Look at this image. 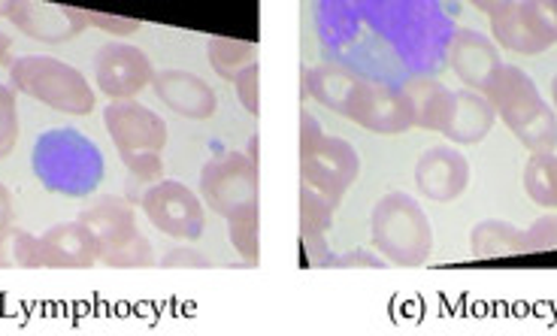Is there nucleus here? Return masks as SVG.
<instances>
[{
  "label": "nucleus",
  "instance_id": "nucleus-20",
  "mask_svg": "<svg viewBox=\"0 0 557 336\" xmlns=\"http://www.w3.org/2000/svg\"><path fill=\"white\" fill-rule=\"evenodd\" d=\"M355 83H358V73L336 67V64H319L304 73V95L315 98L327 110L343 112Z\"/></svg>",
  "mask_w": 557,
  "mask_h": 336
},
{
  "label": "nucleus",
  "instance_id": "nucleus-12",
  "mask_svg": "<svg viewBox=\"0 0 557 336\" xmlns=\"http://www.w3.org/2000/svg\"><path fill=\"white\" fill-rule=\"evenodd\" d=\"M10 22L25 37L37 42H49V46L73 40V37H79L88 28L83 10L55 7V3H40V0H15Z\"/></svg>",
  "mask_w": 557,
  "mask_h": 336
},
{
  "label": "nucleus",
  "instance_id": "nucleus-29",
  "mask_svg": "<svg viewBox=\"0 0 557 336\" xmlns=\"http://www.w3.org/2000/svg\"><path fill=\"white\" fill-rule=\"evenodd\" d=\"M100 264L107 266H152L154 264V252H152V242L143 237L127 239L125 246H119L115 252L103 254L100 258Z\"/></svg>",
  "mask_w": 557,
  "mask_h": 336
},
{
  "label": "nucleus",
  "instance_id": "nucleus-22",
  "mask_svg": "<svg viewBox=\"0 0 557 336\" xmlns=\"http://www.w3.org/2000/svg\"><path fill=\"white\" fill-rule=\"evenodd\" d=\"M227 237L246 264L261 261V203H251L227 215Z\"/></svg>",
  "mask_w": 557,
  "mask_h": 336
},
{
  "label": "nucleus",
  "instance_id": "nucleus-11",
  "mask_svg": "<svg viewBox=\"0 0 557 336\" xmlns=\"http://www.w3.org/2000/svg\"><path fill=\"white\" fill-rule=\"evenodd\" d=\"M95 79L100 95L112 100L137 98L146 85H152L154 67L149 55L131 42H107L95 55Z\"/></svg>",
  "mask_w": 557,
  "mask_h": 336
},
{
  "label": "nucleus",
  "instance_id": "nucleus-18",
  "mask_svg": "<svg viewBox=\"0 0 557 336\" xmlns=\"http://www.w3.org/2000/svg\"><path fill=\"white\" fill-rule=\"evenodd\" d=\"M409 107H412V125L424 130L446 134L448 122L455 115V100L458 91H451L443 83H436L431 76H416L404 85Z\"/></svg>",
  "mask_w": 557,
  "mask_h": 336
},
{
  "label": "nucleus",
  "instance_id": "nucleus-5",
  "mask_svg": "<svg viewBox=\"0 0 557 336\" xmlns=\"http://www.w3.org/2000/svg\"><path fill=\"white\" fill-rule=\"evenodd\" d=\"M261 191V170L246 152H222L209 158L200 170V200H207V207L219 215L243 210L258 203Z\"/></svg>",
  "mask_w": 557,
  "mask_h": 336
},
{
  "label": "nucleus",
  "instance_id": "nucleus-6",
  "mask_svg": "<svg viewBox=\"0 0 557 336\" xmlns=\"http://www.w3.org/2000/svg\"><path fill=\"white\" fill-rule=\"evenodd\" d=\"M361 176V154L343 137L321 134L309 149H300V179L312 185L334 207Z\"/></svg>",
  "mask_w": 557,
  "mask_h": 336
},
{
  "label": "nucleus",
  "instance_id": "nucleus-32",
  "mask_svg": "<svg viewBox=\"0 0 557 336\" xmlns=\"http://www.w3.org/2000/svg\"><path fill=\"white\" fill-rule=\"evenodd\" d=\"M557 249V215H545L524 231V252H545Z\"/></svg>",
  "mask_w": 557,
  "mask_h": 336
},
{
  "label": "nucleus",
  "instance_id": "nucleus-34",
  "mask_svg": "<svg viewBox=\"0 0 557 336\" xmlns=\"http://www.w3.org/2000/svg\"><path fill=\"white\" fill-rule=\"evenodd\" d=\"M161 266H212V261L203 252H197V249L180 246V249H170L161 258Z\"/></svg>",
  "mask_w": 557,
  "mask_h": 336
},
{
  "label": "nucleus",
  "instance_id": "nucleus-38",
  "mask_svg": "<svg viewBox=\"0 0 557 336\" xmlns=\"http://www.w3.org/2000/svg\"><path fill=\"white\" fill-rule=\"evenodd\" d=\"M15 0H0V18H10Z\"/></svg>",
  "mask_w": 557,
  "mask_h": 336
},
{
  "label": "nucleus",
  "instance_id": "nucleus-13",
  "mask_svg": "<svg viewBox=\"0 0 557 336\" xmlns=\"http://www.w3.org/2000/svg\"><path fill=\"white\" fill-rule=\"evenodd\" d=\"M416 185L421 195L436 203H451L458 200L467 185H470V164L467 158L451 149V146H436L418 158Z\"/></svg>",
  "mask_w": 557,
  "mask_h": 336
},
{
  "label": "nucleus",
  "instance_id": "nucleus-30",
  "mask_svg": "<svg viewBox=\"0 0 557 336\" xmlns=\"http://www.w3.org/2000/svg\"><path fill=\"white\" fill-rule=\"evenodd\" d=\"M234 85H237V98L243 103V110L258 119L261 115V64L251 61L246 71H239Z\"/></svg>",
  "mask_w": 557,
  "mask_h": 336
},
{
  "label": "nucleus",
  "instance_id": "nucleus-36",
  "mask_svg": "<svg viewBox=\"0 0 557 336\" xmlns=\"http://www.w3.org/2000/svg\"><path fill=\"white\" fill-rule=\"evenodd\" d=\"M473 3L479 7V10H485L487 15H494V13H500L503 7H509L512 0H473Z\"/></svg>",
  "mask_w": 557,
  "mask_h": 336
},
{
  "label": "nucleus",
  "instance_id": "nucleus-14",
  "mask_svg": "<svg viewBox=\"0 0 557 336\" xmlns=\"http://www.w3.org/2000/svg\"><path fill=\"white\" fill-rule=\"evenodd\" d=\"M152 88L164 107H170V110L176 112V115H182V119H191V122L212 119L215 110H219V98H215L212 85H209L207 79H200L197 73H188V71L154 73Z\"/></svg>",
  "mask_w": 557,
  "mask_h": 336
},
{
  "label": "nucleus",
  "instance_id": "nucleus-35",
  "mask_svg": "<svg viewBox=\"0 0 557 336\" xmlns=\"http://www.w3.org/2000/svg\"><path fill=\"white\" fill-rule=\"evenodd\" d=\"M15 219V207H13V195L10 188L0 183V227H10Z\"/></svg>",
  "mask_w": 557,
  "mask_h": 336
},
{
  "label": "nucleus",
  "instance_id": "nucleus-23",
  "mask_svg": "<svg viewBox=\"0 0 557 336\" xmlns=\"http://www.w3.org/2000/svg\"><path fill=\"white\" fill-rule=\"evenodd\" d=\"M251 61H258V46L231 37H212L209 40V64L222 76L224 83H234L239 71H246Z\"/></svg>",
  "mask_w": 557,
  "mask_h": 336
},
{
  "label": "nucleus",
  "instance_id": "nucleus-10",
  "mask_svg": "<svg viewBox=\"0 0 557 336\" xmlns=\"http://www.w3.org/2000/svg\"><path fill=\"white\" fill-rule=\"evenodd\" d=\"M103 125L119 154L164 152L168 146V122L137 100H112L103 110Z\"/></svg>",
  "mask_w": 557,
  "mask_h": 336
},
{
  "label": "nucleus",
  "instance_id": "nucleus-9",
  "mask_svg": "<svg viewBox=\"0 0 557 336\" xmlns=\"http://www.w3.org/2000/svg\"><path fill=\"white\" fill-rule=\"evenodd\" d=\"M491 22L500 46L521 55H536L557 42V0H512L491 15Z\"/></svg>",
  "mask_w": 557,
  "mask_h": 336
},
{
  "label": "nucleus",
  "instance_id": "nucleus-25",
  "mask_svg": "<svg viewBox=\"0 0 557 336\" xmlns=\"http://www.w3.org/2000/svg\"><path fill=\"white\" fill-rule=\"evenodd\" d=\"M334 203L319 195L312 185L300 183V239L327 237L334 224Z\"/></svg>",
  "mask_w": 557,
  "mask_h": 336
},
{
  "label": "nucleus",
  "instance_id": "nucleus-24",
  "mask_svg": "<svg viewBox=\"0 0 557 336\" xmlns=\"http://www.w3.org/2000/svg\"><path fill=\"white\" fill-rule=\"evenodd\" d=\"M524 188L533 203L557 210V154L536 152L524 170Z\"/></svg>",
  "mask_w": 557,
  "mask_h": 336
},
{
  "label": "nucleus",
  "instance_id": "nucleus-15",
  "mask_svg": "<svg viewBox=\"0 0 557 336\" xmlns=\"http://www.w3.org/2000/svg\"><path fill=\"white\" fill-rule=\"evenodd\" d=\"M98 261L100 242L83 219L52 224L40 237L42 266H95Z\"/></svg>",
  "mask_w": 557,
  "mask_h": 336
},
{
  "label": "nucleus",
  "instance_id": "nucleus-19",
  "mask_svg": "<svg viewBox=\"0 0 557 336\" xmlns=\"http://www.w3.org/2000/svg\"><path fill=\"white\" fill-rule=\"evenodd\" d=\"M494 107L491 100L482 98L479 91H458L455 100V115L446 127V137L451 142H479L485 140V134L494 125Z\"/></svg>",
  "mask_w": 557,
  "mask_h": 336
},
{
  "label": "nucleus",
  "instance_id": "nucleus-7",
  "mask_svg": "<svg viewBox=\"0 0 557 336\" xmlns=\"http://www.w3.org/2000/svg\"><path fill=\"white\" fill-rule=\"evenodd\" d=\"M139 207L146 212V219L170 239L195 242L207 227V212H203L200 195H195L188 185L173 183V179L149 185L139 197Z\"/></svg>",
  "mask_w": 557,
  "mask_h": 336
},
{
  "label": "nucleus",
  "instance_id": "nucleus-39",
  "mask_svg": "<svg viewBox=\"0 0 557 336\" xmlns=\"http://www.w3.org/2000/svg\"><path fill=\"white\" fill-rule=\"evenodd\" d=\"M552 95H555V103H557V76H555V85H552Z\"/></svg>",
  "mask_w": 557,
  "mask_h": 336
},
{
  "label": "nucleus",
  "instance_id": "nucleus-17",
  "mask_svg": "<svg viewBox=\"0 0 557 336\" xmlns=\"http://www.w3.org/2000/svg\"><path fill=\"white\" fill-rule=\"evenodd\" d=\"M79 219L95 231L100 242V258L125 246L127 239L139 237L137 210L127 197H100L98 203L79 212Z\"/></svg>",
  "mask_w": 557,
  "mask_h": 336
},
{
  "label": "nucleus",
  "instance_id": "nucleus-31",
  "mask_svg": "<svg viewBox=\"0 0 557 336\" xmlns=\"http://www.w3.org/2000/svg\"><path fill=\"white\" fill-rule=\"evenodd\" d=\"M85 22L91 25V28L103 30V34H112V37H131V34H137L143 25H139L137 18H125V15H107L98 13V10H83Z\"/></svg>",
  "mask_w": 557,
  "mask_h": 336
},
{
  "label": "nucleus",
  "instance_id": "nucleus-4",
  "mask_svg": "<svg viewBox=\"0 0 557 336\" xmlns=\"http://www.w3.org/2000/svg\"><path fill=\"white\" fill-rule=\"evenodd\" d=\"M10 79L18 95L40 100L42 107L64 115H88L98 100L85 73L52 55L15 58L10 64Z\"/></svg>",
  "mask_w": 557,
  "mask_h": 336
},
{
  "label": "nucleus",
  "instance_id": "nucleus-26",
  "mask_svg": "<svg viewBox=\"0 0 557 336\" xmlns=\"http://www.w3.org/2000/svg\"><path fill=\"white\" fill-rule=\"evenodd\" d=\"M0 266H42L40 237L15 224L0 227Z\"/></svg>",
  "mask_w": 557,
  "mask_h": 336
},
{
  "label": "nucleus",
  "instance_id": "nucleus-2",
  "mask_svg": "<svg viewBox=\"0 0 557 336\" xmlns=\"http://www.w3.org/2000/svg\"><path fill=\"white\" fill-rule=\"evenodd\" d=\"M485 98L491 100L494 112L509 125L518 140L533 152H552L557 146V119L552 107L540 98L536 85L518 67L500 64L485 85Z\"/></svg>",
  "mask_w": 557,
  "mask_h": 336
},
{
  "label": "nucleus",
  "instance_id": "nucleus-33",
  "mask_svg": "<svg viewBox=\"0 0 557 336\" xmlns=\"http://www.w3.org/2000/svg\"><path fill=\"white\" fill-rule=\"evenodd\" d=\"M327 266H388V261L376 252H367V249H355L348 254H331Z\"/></svg>",
  "mask_w": 557,
  "mask_h": 336
},
{
  "label": "nucleus",
  "instance_id": "nucleus-3",
  "mask_svg": "<svg viewBox=\"0 0 557 336\" xmlns=\"http://www.w3.org/2000/svg\"><path fill=\"white\" fill-rule=\"evenodd\" d=\"M370 239L388 264L421 266L433 252V227L424 207L404 191H391L370 215Z\"/></svg>",
  "mask_w": 557,
  "mask_h": 336
},
{
  "label": "nucleus",
  "instance_id": "nucleus-27",
  "mask_svg": "<svg viewBox=\"0 0 557 336\" xmlns=\"http://www.w3.org/2000/svg\"><path fill=\"white\" fill-rule=\"evenodd\" d=\"M18 142V103L15 88L0 83V161L13 152Z\"/></svg>",
  "mask_w": 557,
  "mask_h": 336
},
{
  "label": "nucleus",
  "instance_id": "nucleus-37",
  "mask_svg": "<svg viewBox=\"0 0 557 336\" xmlns=\"http://www.w3.org/2000/svg\"><path fill=\"white\" fill-rule=\"evenodd\" d=\"M10 49H13V37L7 30H0V64L10 61Z\"/></svg>",
  "mask_w": 557,
  "mask_h": 336
},
{
  "label": "nucleus",
  "instance_id": "nucleus-16",
  "mask_svg": "<svg viewBox=\"0 0 557 336\" xmlns=\"http://www.w3.org/2000/svg\"><path fill=\"white\" fill-rule=\"evenodd\" d=\"M446 58L451 71L460 76V83H467L473 91H485L487 79L500 71L497 46L475 30H455L448 37Z\"/></svg>",
  "mask_w": 557,
  "mask_h": 336
},
{
  "label": "nucleus",
  "instance_id": "nucleus-8",
  "mask_svg": "<svg viewBox=\"0 0 557 336\" xmlns=\"http://www.w3.org/2000/svg\"><path fill=\"white\" fill-rule=\"evenodd\" d=\"M339 115L370 134H404L409 127H416L412 125V107H409L404 88L370 83L363 76H358Z\"/></svg>",
  "mask_w": 557,
  "mask_h": 336
},
{
  "label": "nucleus",
  "instance_id": "nucleus-28",
  "mask_svg": "<svg viewBox=\"0 0 557 336\" xmlns=\"http://www.w3.org/2000/svg\"><path fill=\"white\" fill-rule=\"evenodd\" d=\"M122 164H125L131 183L146 185V188H149V185L164 179V158H161V152L122 154Z\"/></svg>",
  "mask_w": 557,
  "mask_h": 336
},
{
  "label": "nucleus",
  "instance_id": "nucleus-21",
  "mask_svg": "<svg viewBox=\"0 0 557 336\" xmlns=\"http://www.w3.org/2000/svg\"><path fill=\"white\" fill-rule=\"evenodd\" d=\"M470 252L475 258H506V254L524 252V234L516 224L500 222V219H487L475 224L470 234Z\"/></svg>",
  "mask_w": 557,
  "mask_h": 336
},
{
  "label": "nucleus",
  "instance_id": "nucleus-1",
  "mask_svg": "<svg viewBox=\"0 0 557 336\" xmlns=\"http://www.w3.org/2000/svg\"><path fill=\"white\" fill-rule=\"evenodd\" d=\"M30 170L37 183L64 197H88L98 191L107 161L98 142L76 127H52L37 137L30 149Z\"/></svg>",
  "mask_w": 557,
  "mask_h": 336
}]
</instances>
